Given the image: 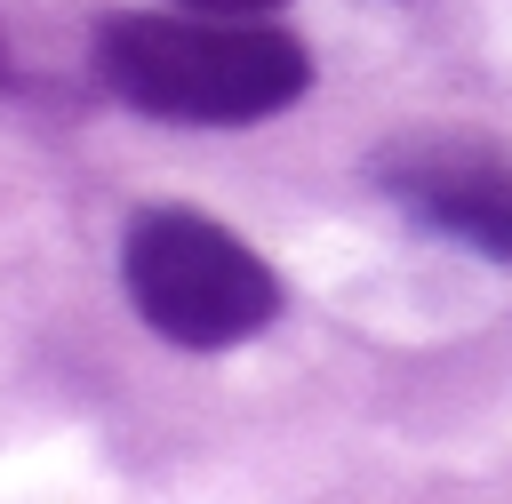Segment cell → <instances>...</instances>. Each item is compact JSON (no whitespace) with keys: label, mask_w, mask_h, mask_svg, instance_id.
I'll use <instances>...</instances> for the list:
<instances>
[{"label":"cell","mask_w":512,"mask_h":504,"mask_svg":"<svg viewBox=\"0 0 512 504\" xmlns=\"http://www.w3.org/2000/svg\"><path fill=\"white\" fill-rule=\"evenodd\" d=\"M96 80L144 112V120H176V128H248L288 112L312 88V56L248 16H104L96 24Z\"/></svg>","instance_id":"1"},{"label":"cell","mask_w":512,"mask_h":504,"mask_svg":"<svg viewBox=\"0 0 512 504\" xmlns=\"http://www.w3.org/2000/svg\"><path fill=\"white\" fill-rule=\"evenodd\" d=\"M120 280L144 328L184 352H232L280 320V272L200 208H144L128 224Z\"/></svg>","instance_id":"2"},{"label":"cell","mask_w":512,"mask_h":504,"mask_svg":"<svg viewBox=\"0 0 512 504\" xmlns=\"http://www.w3.org/2000/svg\"><path fill=\"white\" fill-rule=\"evenodd\" d=\"M384 192L416 224H432V232H448V240L512 264V168L504 160L456 152V144H424L400 168H384Z\"/></svg>","instance_id":"3"},{"label":"cell","mask_w":512,"mask_h":504,"mask_svg":"<svg viewBox=\"0 0 512 504\" xmlns=\"http://www.w3.org/2000/svg\"><path fill=\"white\" fill-rule=\"evenodd\" d=\"M184 8H208V16H264V8H280V0H184Z\"/></svg>","instance_id":"4"},{"label":"cell","mask_w":512,"mask_h":504,"mask_svg":"<svg viewBox=\"0 0 512 504\" xmlns=\"http://www.w3.org/2000/svg\"><path fill=\"white\" fill-rule=\"evenodd\" d=\"M0 88H8V40H0Z\"/></svg>","instance_id":"5"}]
</instances>
